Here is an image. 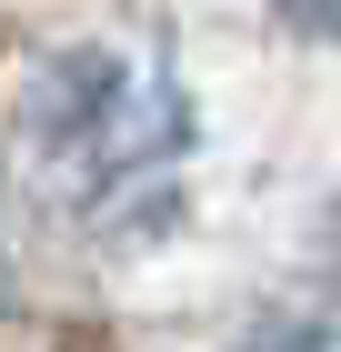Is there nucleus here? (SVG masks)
I'll return each mask as SVG.
<instances>
[{
  "instance_id": "1",
  "label": "nucleus",
  "mask_w": 341,
  "mask_h": 352,
  "mask_svg": "<svg viewBox=\"0 0 341 352\" xmlns=\"http://www.w3.org/2000/svg\"><path fill=\"white\" fill-rule=\"evenodd\" d=\"M191 162L181 81L141 41H71L21 81V171L71 232H131Z\"/></svg>"
},
{
  "instance_id": "2",
  "label": "nucleus",
  "mask_w": 341,
  "mask_h": 352,
  "mask_svg": "<svg viewBox=\"0 0 341 352\" xmlns=\"http://www.w3.org/2000/svg\"><path fill=\"white\" fill-rule=\"evenodd\" d=\"M251 352H341V322H291V332H261Z\"/></svg>"
},
{
  "instance_id": "3",
  "label": "nucleus",
  "mask_w": 341,
  "mask_h": 352,
  "mask_svg": "<svg viewBox=\"0 0 341 352\" xmlns=\"http://www.w3.org/2000/svg\"><path fill=\"white\" fill-rule=\"evenodd\" d=\"M271 10H281L291 30H331V41H341V0H271Z\"/></svg>"
},
{
  "instance_id": "4",
  "label": "nucleus",
  "mask_w": 341,
  "mask_h": 352,
  "mask_svg": "<svg viewBox=\"0 0 341 352\" xmlns=\"http://www.w3.org/2000/svg\"><path fill=\"white\" fill-rule=\"evenodd\" d=\"M0 302H10V272H0Z\"/></svg>"
}]
</instances>
